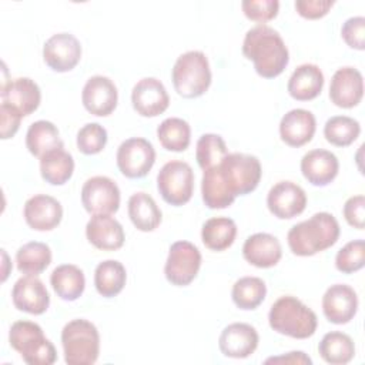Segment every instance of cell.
<instances>
[{"label":"cell","mask_w":365,"mask_h":365,"mask_svg":"<svg viewBox=\"0 0 365 365\" xmlns=\"http://www.w3.org/2000/svg\"><path fill=\"white\" fill-rule=\"evenodd\" d=\"M217 167L224 184L235 198L252 192L262 175L259 160L244 153H228Z\"/></svg>","instance_id":"7"},{"label":"cell","mask_w":365,"mask_h":365,"mask_svg":"<svg viewBox=\"0 0 365 365\" xmlns=\"http://www.w3.org/2000/svg\"><path fill=\"white\" fill-rule=\"evenodd\" d=\"M271 362H281V364H308L311 365L312 364V359L302 351H292V352H288L285 355H281V356H271L268 359H265V364H271Z\"/></svg>","instance_id":"47"},{"label":"cell","mask_w":365,"mask_h":365,"mask_svg":"<svg viewBox=\"0 0 365 365\" xmlns=\"http://www.w3.org/2000/svg\"><path fill=\"white\" fill-rule=\"evenodd\" d=\"M0 117H1V127H0V135L1 140H9L14 137V134L19 131L20 121L24 117L16 107L10 106L9 103H3L0 106Z\"/></svg>","instance_id":"45"},{"label":"cell","mask_w":365,"mask_h":365,"mask_svg":"<svg viewBox=\"0 0 365 365\" xmlns=\"http://www.w3.org/2000/svg\"><path fill=\"white\" fill-rule=\"evenodd\" d=\"M107 130L98 123H87L77 133V148L86 155H94L104 150L107 144Z\"/></svg>","instance_id":"40"},{"label":"cell","mask_w":365,"mask_h":365,"mask_svg":"<svg viewBox=\"0 0 365 365\" xmlns=\"http://www.w3.org/2000/svg\"><path fill=\"white\" fill-rule=\"evenodd\" d=\"M228 154L227 144L224 138L214 133L202 134L195 147V160L200 168L207 170L222 161V158Z\"/></svg>","instance_id":"39"},{"label":"cell","mask_w":365,"mask_h":365,"mask_svg":"<svg viewBox=\"0 0 365 365\" xmlns=\"http://www.w3.org/2000/svg\"><path fill=\"white\" fill-rule=\"evenodd\" d=\"M120 188L106 175L88 178L81 188V204L90 214H114L120 208Z\"/></svg>","instance_id":"11"},{"label":"cell","mask_w":365,"mask_h":365,"mask_svg":"<svg viewBox=\"0 0 365 365\" xmlns=\"http://www.w3.org/2000/svg\"><path fill=\"white\" fill-rule=\"evenodd\" d=\"M74 173V160L64 148H54L40 158L41 178L51 185L66 184Z\"/></svg>","instance_id":"30"},{"label":"cell","mask_w":365,"mask_h":365,"mask_svg":"<svg viewBox=\"0 0 365 365\" xmlns=\"http://www.w3.org/2000/svg\"><path fill=\"white\" fill-rule=\"evenodd\" d=\"M324 87V74L317 64L305 63L298 66L291 74L287 90L288 94L298 101H309L317 98Z\"/></svg>","instance_id":"26"},{"label":"cell","mask_w":365,"mask_h":365,"mask_svg":"<svg viewBox=\"0 0 365 365\" xmlns=\"http://www.w3.org/2000/svg\"><path fill=\"white\" fill-rule=\"evenodd\" d=\"M81 58V44L71 33H57L43 46L44 63L57 73L73 70Z\"/></svg>","instance_id":"12"},{"label":"cell","mask_w":365,"mask_h":365,"mask_svg":"<svg viewBox=\"0 0 365 365\" xmlns=\"http://www.w3.org/2000/svg\"><path fill=\"white\" fill-rule=\"evenodd\" d=\"M315 130V115L305 108L289 110L279 121V137L289 147L305 145L312 140Z\"/></svg>","instance_id":"23"},{"label":"cell","mask_w":365,"mask_h":365,"mask_svg":"<svg viewBox=\"0 0 365 365\" xmlns=\"http://www.w3.org/2000/svg\"><path fill=\"white\" fill-rule=\"evenodd\" d=\"M268 322L275 332L295 339L312 336L318 327L315 312L292 295L279 297L271 305Z\"/></svg>","instance_id":"3"},{"label":"cell","mask_w":365,"mask_h":365,"mask_svg":"<svg viewBox=\"0 0 365 365\" xmlns=\"http://www.w3.org/2000/svg\"><path fill=\"white\" fill-rule=\"evenodd\" d=\"M269 212L279 220H291L304 212L307 194L292 181H279L271 187L267 195Z\"/></svg>","instance_id":"13"},{"label":"cell","mask_w":365,"mask_h":365,"mask_svg":"<svg viewBox=\"0 0 365 365\" xmlns=\"http://www.w3.org/2000/svg\"><path fill=\"white\" fill-rule=\"evenodd\" d=\"M237 237V225L228 217H214L204 222L201 240L208 250L224 251L230 248Z\"/></svg>","instance_id":"32"},{"label":"cell","mask_w":365,"mask_h":365,"mask_svg":"<svg viewBox=\"0 0 365 365\" xmlns=\"http://www.w3.org/2000/svg\"><path fill=\"white\" fill-rule=\"evenodd\" d=\"M117 167L127 178L145 177L155 163L153 144L143 137H131L120 144L115 154Z\"/></svg>","instance_id":"10"},{"label":"cell","mask_w":365,"mask_h":365,"mask_svg":"<svg viewBox=\"0 0 365 365\" xmlns=\"http://www.w3.org/2000/svg\"><path fill=\"white\" fill-rule=\"evenodd\" d=\"M365 265V242L354 240L346 242L335 257V267L342 274H352Z\"/></svg>","instance_id":"41"},{"label":"cell","mask_w":365,"mask_h":365,"mask_svg":"<svg viewBox=\"0 0 365 365\" xmlns=\"http://www.w3.org/2000/svg\"><path fill=\"white\" fill-rule=\"evenodd\" d=\"M84 108L97 117L110 115L118 103V91L113 80L106 76L90 77L81 91Z\"/></svg>","instance_id":"14"},{"label":"cell","mask_w":365,"mask_h":365,"mask_svg":"<svg viewBox=\"0 0 365 365\" xmlns=\"http://www.w3.org/2000/svg\"><path fill=\"white\" fill-rule=\"evenodd\" d=\"M50 284L63 301L78 299L86 288V278L83 271L74 264H63L53 269Z\"/></svg>","instance_id":"28"},{"label":"cell","mask_w":365,"mask_h":365,"mask_svg":"<svg viewBox=\"0 0 365 365\" xmlns=\"http://www.w3.org/2000/svg\"><path fill=\"white\" fill-rule=\"evenodd\" d=\"M201 267V252L190 241H175L168 250L164 274L170 284L175 287L190 285Z\"/></svg>","instance_id":"9"},{"label":"cell","mask_w":365,"mask_h":365,"mask_svg":"<svg viewBox=\"0 0 365 365\" xmlns=\"http://www.w3.org/2000/svg\"><path fill=\"white\" fill-rule=\"evenodd\" d=\"M0 97L3 103L16 107L23 115H30L40 106L41 91L34 80L19 77L10 80V83L0 90Z\"/></svg>","instance_id":"25"},{"label":"cell","mask_w":365,"mask_h":365,"mask_svg":"<svg viewBox=\"0 0 365 365\" xmlns=\"http://www.w3.org/2000/svg\"><path fill=\"white\" fill-rule=\"evenodd\" d=\"M334 4L331 0H297L294 6L301 17L317 20L327 16Z\"/></svg>","instance_id":"46"},{"label":"cell","mask_w":365,"mask_h":365,"mask_svg":"<svg viewBox=\"0 0 365 365\" xmlns=\"http://www.w3.org/2000/svg\"><path fill=\"white\" fill-rule=\"evenodd\" d=\"M175 91L182 98L201 97L211 86L212 74L207 56L200 50L181 54L171 70Z\"/></svg>","instance_id":"4"},{"label":"cell","mask_w":365,"mask_h":365,"mask_svg":"<svg viewBox=\"0 0 365 365\" xmlns=\"http://www.w3.org/2000/svg\"><path fill=\"white\" fill-rule=\"evenodd\" d=\"M11 301L19 311L41 315L50 305V295L37 275L20 277L11 289Z\"/></svg>","instance_id":"16"},{"label":"cell","mask_w":365,"mask_h":365,"mask_svg":"<svg viewBox=\"0 0 365 365\" xmlns=\"http://www.w3.org/2000/svg\"><path fill=\"white\" fill-rule=\"evenodd\" d=\"M51 262V250L46 242L31 241L16 252L17 269L26 275H40Z\"/></svg>","instance_id":"35"},{"label":"cell","mask_w":365,"mask_h":365,"mask_svg":"<svg viewBox=\"0 0 365 365\" xmlns=\"http://www.w3.org/2000/svg\"><path fill=\"white\" fill-rule=\"evenodd\" d=\"M9 342L29 365H51L57 359L54 345L44 336L41 327L36 322L24 319L13 322L9 331Z\"/></svg>","instance_id":"5"},{"label":"cell","mask_w":365,"mask_h":365,"mask_svg":"<svg viewBox=\"0 0 365 365\" xmlns=\"http://www.w3.org/2000/svg\"><path fill=\"white\" fill-rule=\"evenodd\" d=\"M86 237L103 251L120 250L125 241L123 225L111 214H94L86 225Z\"/></svg>","instance_id":"22"},{"label":"cell","mask_w":365,"mask_h":365,"mask_svg":"<svg viewBox=\"0 0 365 365\" xmlns=\"http://www.w3.org/2000/svg\"><path fill=\"white\" fill-rule=\"evenodd\" d=\"M339 224L329 212H315L305 221L295 224L287 234L291 252L298 257H311L332 247L339 238Z\"/></svg>","instance_id":"2"},{"label":"cell","mask_w":365,"mask_h":365,"mask_svg":"<svg viewBox=\"0 0 365 365\" xmlns=\"http://www.w3.org/2000/svg\"><path fill=\"white\" fill-rule=\"evenodd\" d=\"M258 342L259 336L257 329L245 322L227 325L218 338L220 351L225 356L235 359L248 358L257 349Z\"/></svg>","instance_id":"20"},{"label":"cell","mask_w":365,"mask_h":365,"mask_svg":"<svg viewBox=\"0 0 365 365\" xmlns=\"http://www.w3.org/2000/svg\"><path fill=\"white\" fill-rule=\"evenodd\" d=\"M157 190L163 200L174 207L187 204L194 191V171L181 160L165 163L157 174Z\"/></svg>","instance_id":"8"},{"label":"cell","mask_w":365,"mask_h":365,"mask_svg":"<svg viewBox=\"0 0 365 365\" xmlns=\"http://www.w3.org/2000/svg\"><path fill=\"white\" fill-rule=\"evenodd\" d=\"M127 281L125 267L117 259H106L96 267L94 287L104 298L118 295Z\"/></svg>","instance_id":"31"},{"label":"cell","mask_w":365,"mask_h":365,"mask_svg":"<svg viewBox=\"0 0 365 365\" xmlns=\"http://www.w3.org/2000/svg\"><path fill=\"white\" fill-rule=\"evenodd\" d=\"M64 361L68 365H93L100 354V334L84 318L67 322L61 331Z\"/></svg>","instance_id":"6"},{"label":"cell","mask_w":365,"mask_h":365,"mask_svg":"<svg viewBox=\"0 0 365 365\" xmlns=\"http://www.w3.org/2000/svg\"><path fill=\"white\" fill-rule=\"evenodd\" d=\"M1 255H3V275H1V281L4 282V281L7 279V277H9V274H10L9 265H11V264H10V261H9V257H7L6 250H1Z\"/></svg>","instance_id":"48"},{"label":"cell","mask_w":365,"mask_h":365,"mask_svg":"<svg viewBox=\"0 0 365 365\" xmlns=\"http://www.w3.org/2000/svg\"><path fill=\"white\" fill-rule=\"evenodd\" d=\"M344 218L346 222L356 228L364 230L365 227V197L362 194L349 197L344 204Z\"/></svg>","instance_id":"44"},{"label":"cell","mask_w":365,"mask_h":365,"mask_svg":"<svg viewBox=\"0 0 365 365\" xmlns=\"http://www.w3.org/2000/svg\"><path fill=\"white\" fill-rule=\"evenodd\" d=\"M201 195L204 204L211 210L230 207L235 197L228 191L217 165L204 170L201 180Z\"/></svg>","instance_id":"34"},{"label":"cell","mask_w":365,"mask_h":365,"mask_svg":"<svg viewBox=\"0 0 365 365\" xmlns=\"http://www.w3.org/2000/svg\"><path fill=\"white\" fill-rule=\"evenodd\" d=\"M127 210L133 225L143 232L154 231L163 218L161 210L158 208L154 198L143 191L134 192L128 198Z\"/></svg>","instance_id":"27"},{"label":"cell","mask_w":365,"mask_h":365,"mask_svg":"<svg viewBox=\"0 0 365 365\" xmlns=\"http://www.w3.org/2000/svg\"><path fill=\"white\" fill-rule=\"evenodd\" d=\"M364 96V78L355 67L338 68L329 84V98L339 108H352L358 106Z\"/></svg>","instance_id":"18"},{"label":"cell","mask_w":365,"mask_h":365,"mask_svg":"<svg viewBox=\"0 0 365 365\" xmlns=\"http://www.w3.org/2000/svg\"><path fill=\"white\" fill-rule=\"evenodd\" d=\"M358 311V295L346 284L331 285L322 297V312L325 318L336 325L348 324Z\"/></svg>","instance_id":"17"},{"label":"cell","mask_w":365,"mask_h":365,"mask_svg":"<svg viewBox=\"0 0 365 365\" xmlns=\"http://www.w3.org/2000/svg\"><path fill=\"white\" fill-rule=\"evenodd\" d=\"M359 123L348 115H334L324 125L325 140L335 147L351 145L359 137Z\"/></svg>","instance_id":"38"},{"label":"cell","mask_w":365,"mask_h":365,"mask_svg":"<svg viewBox=\"0 0 365 365\" xmlns=\"http://www.w3.org/2000/svg\"><path fill=\"white\" fill-rule=\"evenodd\" d=\"M339 171L336 155L324 148H314L301 158V173L304 178L315 185L325 187L335 180Z\"/></svg>","instance_id":"21"},{"label":"cell","mask_w":365,"mask_h":365,"mask_svg":"<svg viewBox=\"0 0 365 365\" xmlns=\"http://www.w3.org/2000/svg\"><path fill=\"white\" fill-rule=\"evenodd\" d=\"M26 147L31 155L41 158L54 148H64V143L58 128L51 121L38 120L30 124L26 133Z\"/></svg>","instance_id":"29"},{"label":"cell","mask_w":365,"mask_h":365,"mask_svg":"<svg viewBox=\"0 0 365 365\" xmlns=\"http://www.w3.org/2000/svg\"><path fill=\"white\" fill-rule=\"evenodd\" d=\"M341 36L351 48L364 50L365 48V17L362 16L349 17L342 24Z\"/></svg>","instance_id":"43"},{"label":"cell","mask_w":365,"mask_h":365,"mask_svg":"<svg viewBox=\"0 0 365 365\" xmlns=\"http://www.w3.org/2000/svg\"><path fill=\"white\" fill-rule=\"evenodd\" d=\"M131 103L141 117H157L168 108L170 97L158 78L144 77L133 87Z\"/></svg>","instance_id":"15"},{"label":"cell","mask_w":365,"mask_h":365,"mask_svg":"<svg viewBox=\"0 0 365 365\" xmlns=\"http://www.w3.org/2000/svg\"><path fill=\"white\" fill-rule=\"evenodd\" d=\"M23 215L34 231H51L63 218V207L58 200L47 194H37L24 202Z\"/></svg>","instance_id":"19"},{"label":"cell","mask_w":365,"mask_h":365,"mask_svg":"<svg viewBox=\"0 0 365 365\" xmlns=\"http://www.w3.org/2000/svg\"><path fill=\"white\" fill-rule=\"evenodd\" d=\"M157 138L167 151H185L191 141L190 124L178 117H170L157 127Z\"/></svg>","instance_id":"36"},{"label":"cell","mask_w":365,"mask_h":365,"mask_svg":"<svg viewBox=\"0 0 365 365\" xmlns=\"http://www.w3.org/2000/svg\"><path fill=\"white\" fill-rule=\"evenodd\" d=\"M242 54L254 63L257 74L264 78L278 77L289 63V51L281 34L265 24L247 31L242 41Z\"/></svg>","instance_id":"1"},{"label":"cell","mask_w":365,"mask_h":365,"mask_svg":"<svg viewBox=\"0 0 365 365\" xmlns=\"http://www.w3.org/2000/svg\"><path fill=\"white\" fill-rule=\"evenodd\" d=\"M267 295V285L258 277H242L232 285V302L244 311L258 308Z\"/></svg>","instance_id":"37"},{"label":"cell","mask_w":365,"mask_h":365,"mask_svg":"<svg viewBox=\"0 0 365 365\" xmlns=\"http://www.w3.org/2000/svg\"><path fill=\"white\" fill-rule=\"evenodd\" d=\"M244 259L257 268L275 267L282 257V247L277 237L268 232L250 235L242 245Z\"/></svg>","instance_id":"24"},{"label":"cell","mask_w":365,"mask_h":365,"mask_svg":"<svg viewBox=\"0 0 365 365\" xmlns=\"http://www.w3.org/2000/svg\"><path fill=\"white\" fill-rule=\"evenodd\" d=\"M241 9L247 19L257 23H267L277 17L279 10L278 0H244Z\"/></svg>","instance_id":"42"},{"label":"cell","mask_w":365,"mask_h":365,"mask_svg":"<svg viewBox=\"0 0 365 365\" xmlns=\"http://www.w3.org/2000/svg\"><path fill=\"white\" fill-rule=\"evenodd\" d=\"M318 352L321 358L331 365H345L355 356V345L349 335L331 331L322 336Z\"/></svg>","instance_id":"33"}]
</instances>
